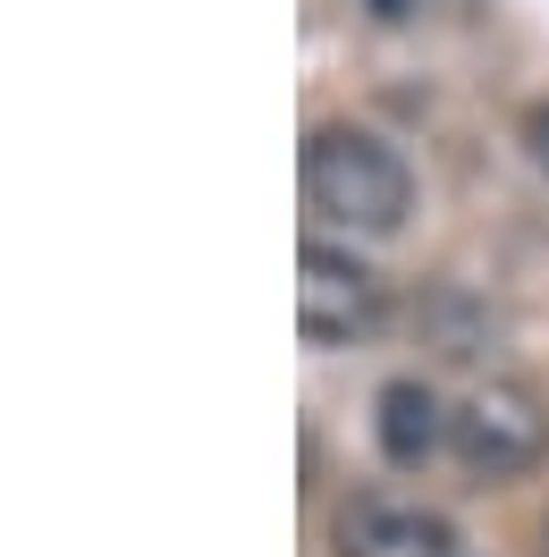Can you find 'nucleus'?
<instances>
[{
    "mask_svg": "<svg viewBox=\"0 0 549 557\" xmlns=\"http://www.w3.org/2000/svg\"><path fill=\"white\" fill-rule=\"evenodd\" d=\"M305 203L330 220V228H355V237H398L414 211V170L406 152L373 127H313L305 144Z\"/></svg>",
    "mask_w": 549,
    "mask_h": 557,
    "instance_id": "obj_1",
    "label": "nucleus"
},
{
    "mask_svg": "<svg viewBox=\"0 0 549 557\" xmlns=\"http://www.w3.org/2000/svg\"><path fill=\"white\" fill-rule=\"evenodd\" d=\"M448 448H456V465H465L474 482H515V473H533L541 448H549L541 388H524V381L474 388V397L448 414Z\"/></svg>",
    "mask_w": 549,
    "mask_h": 557,
    "instance_id": "obj_2",
    "label": "nucleus"
},
{
    "mask_svg": "<svg viewBox=\"0 0 549 557\" xmlns=\"http://www.w3.org/2000/svg\"><path fill=\"white\" fill-rule=\"evenodd\" d=\"M380 271L364 253H339V245H305L296 253V330L313 347H339V338H364L380 321Z\"/></svg>",
    "mask_w": 549,
    "mask_h": 557,
    "instance_id": "obj_3",
    "label": "nucleus"
},
{
    "mask_svg": "<svg viewBox=\"0 0 549 557\" xmlns=\"http://www.w3.org/2000/svg\"><path fill=\"white\" fill-rule=\"evenodd\" d=\"M330 541H339V557H456L448 516L414 507V498H389V490L346 498L339 523H330Z\"/></svg>",
    "mask_w": 549,
    "mask_h": 557,
    "instance_id": "obj_4",
    "label": "nucleus"
},
{
    "mask_svg": "<svg viewBox=\"0 0 549 557\" xmlns=\"http://www.w3.org/2000/svg\"><path fill=\"white\" fill-rule=\"evenodd\" d=\"M373 431H380V456H389V465L423 473V465L440 456V440H448L440 388H431V381H389V388H380V406H373Z\"/></svg>",
    "mask_w": 549,
    "mask_h": 557,
    "instance_id": "obj_5",
    "label": "nucleus"
},
{
    "mask_svg": "<svg viewBox=\"0 0 549 557\" xmlns=\"http://www.w3.org/2000/svg\"><path fill=\"white\" fill-rule=\"evenodd\" d=\"M373 9H380V17H406V0H373Z\"/></svg>",
    "mask_w": 549,
    "mask_h": 557,
    "instance_id": "obj_6",
    "label": "nucleus"
}]
</instances>
